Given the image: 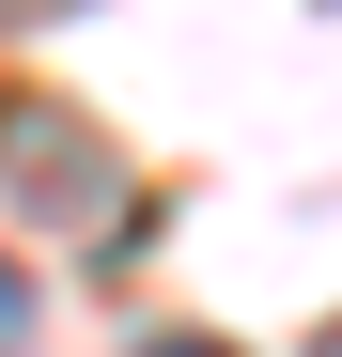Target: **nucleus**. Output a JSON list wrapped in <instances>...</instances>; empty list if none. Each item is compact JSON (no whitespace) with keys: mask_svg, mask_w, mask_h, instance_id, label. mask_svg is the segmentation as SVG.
Here are the masks:
<instances>
[{"mask_svg":"<svg viewBox=\"0 0 342 357\" xmlns=\"http://www.w3.org/2000/svg\"><path fill=\"white\" fill-rule=\"evenodd\" d=\"M16 342H31V280L0 264V357H16Z\"/></svg>","mask_w":342,"mask_h":357,"instance_id":"1","label":"nucleus"},{"mask_svg":"<svg viewBox=\"0 0 342 357\" xmlns=\"http://www.w3.org/2000/svg\"><path fill=\"white\" fill-rule=\"evenodd\" d=\"M140 357H234V342H140Z\"/></svg>","mask_w":342,"mask_h":357,"instance_id":"2","label":"nucleus"},{"mask_svg":"<svg viewBox=\"0 0 342 357\" xmlns=\"http://www.w3.org/2000/svg\"><path fill=\"white\" fill-rule=\"evenodd\" d=\"M16 16H63V0H0V31H16Z\"/></svg>","mask_w":342,"mask_h":357,"instance_id":"3","label":"nucleus"}]
</instances>
